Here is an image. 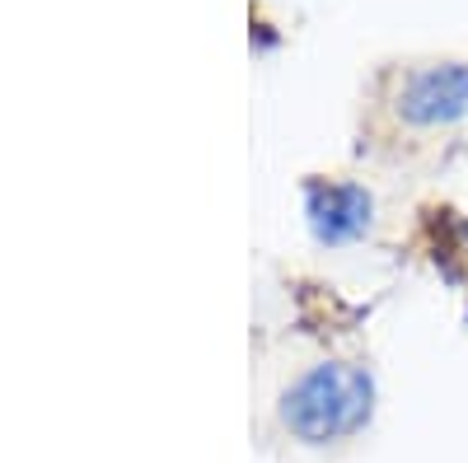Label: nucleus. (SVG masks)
<instances>
[{"label":"nucleus","mask_w":468,"mask_h":463,"mask_svg":"<svg viewBox=\"0 0 468 463\" xmlns=\"http://www.w3.org/2000/svg\"><path fill=\"white\" fill-rule=\"evenodd\" d=\"M468 108V70L463 66H431L417 70L408 89H403V112L412 122H454L459 112Z\"/></svg>","instance_id":"obj_2"},{"label":"nucleus","mask_w":468,"mask_h":463,"mask_svg":"<svg viewBox=\"0 0 468 463\" xmlns=\"http://www.w3.org/2000/svg\"><path fill=\"white\" fill-rule=\"evenodd\" d=\"M370 412V384L361 370L324 365L286 398V421L304 440H333L356 431Z\"/></svg>","instance_id":"obj_1"}]
</instances>
